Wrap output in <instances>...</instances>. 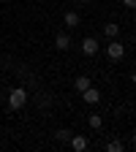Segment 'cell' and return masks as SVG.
<instances>
[{"label": "cell", "instance_id": "cell-14", "mask_svg": "<svg viewBox=\"0 0 136 152\" xmlns=\"http://www.w3.org/2000/svg\"><path fill=\"white\" fill-rule=\"evenodd\" d=\"M133 144H136V130H133Z\"/></svg>", "mask_w": 136, "mask_h": 152}, {"label": "cell", "instance_id": "cell-9", "mask_svg": "<svg viewBox=\"0 0 136 152\" xmlns=\"http://www.w3.org/2000/svg\"><path fill=\"white\" fill-rule=\"evenodd\" d=\"M104 33H106L109 38H117V33H120V25H114V22H109V25L104 27Z\"/></svg>", "mask_w": 136, "mask_h": 152}, {"label": "cell", "instance_id": "cell-3", "mask_svg": "<svg viewBox=\"0 0 136 152\" xmlns=\"http://www.w3.org/2000/svg\"><path fill=\"white\" fill-rule=\"evenodd\" d=\"M82 98H85V103H98L101 101V92L93 90V87H87V90H82Z\"/></svg>", "mask_w": 136, "mask_h": 152}, {"label": "cell", "instance_id": "cell-15", "mask_svg": "<svg viewBox=\"0 0 136 152\" xmlns=\"http://www.w3.org/2000/svg\"><path fill=\"white\" fill-rule=\"evenodd\" d=\"M133 84H136V73H133Z\"/></svg>", "mask_w": 136, "mask_h": 152}, {"label": "cell", "instance_id": "cell-6", "mask_svg": "<svg viewBox=\"0 0 136 152\" xmlns=\"http://www.w3.org/2000/svg\"><path fill=\"white\" fill-rule=\"evenodd\" d=\"M54 46H57V49H68V46H71V38H68L65 33H57V38H54Z\"/></svg>", "mask_w": 136, "mask_h": 152}, {"label": "cell", "instance_id": "cell-5", "mask_svg": "<svg viewBox=\"0 0 136 152\" xmlns=\"http://www.w3.org/2000/svg\"><path fill=\"white\" fill-rule=\"evenodd\" d=\"M71 147L76 152H82V149H87V139L85 136H71Z\"/></svg>", "mask_w": 136, "mask_h": 152}, {"label": "cell", "instance_id": "cell-13", "mask_svg": "<svg viewBox=\"0 0 136 152\" xmlns=\"http://www.w3.org/2000/svg\"><path fill=\"white\" fill-rule=\"evenodd\" d=\"M123 3H125V6H133V0H123Z\"/></svg>", "mask_w": 136, "mask_h": 152}, {"label": "cell", "instance_id": "cell-1", "mask_svg": "<svg viewBox=\"0 0 136 152\" xmlns=\"http://www.w3.org/2000/svg\"><path fill=\"white\" fill-rule=\"evenodd\" d=\"M25 103H27V92H25V90H19V87H16V90L8 92V106H11L14 111H19Z\"/></svg>", "mask_w": 136, "mask_h": 152}, {"label": "cell", "instance_id": "cell-8", "mask_svg": "<svg viewBox=\"0 0 136 152\" xmlns=\"http://www.w3.org/2000/svg\"><path fill=\"white\" fill-rule=\"evenodd\" d=\"M74 87L79 90V92H82V90H87V87H90V79H87V76H76V82H74Z\"/></svg>", "mask_w": 136, "mask_h": 152}, {"label": "cell", "instance_id": "cell-17", "mask_svg": "<svg viewBox=\"0 0 136 152\" xmlns=\"http://www.w3.org/2000/svg\"><path fill=\"white\" fill-rule=\"evenodd\" d=\"M79 3H87V0H79Z\"/></svg>", "mask_w": 136, "mask_h": 152}, {"label": "cell", "instance_id": "cell-16", "mask_svg": "<svg viewBox=\"0 0 136 152\" xmlns=\"http://www.w3.org/2000/svg\"><path fill=\"white\" fill-rule=\"evenodd\" d=\"M131 8H136V0H133V6H131Z\"/></svg>", "mask_w": 136, "mask_h": 152}, {"label": "cell", "instance_id": "cell-4", "mask_svg": "<svg viewBox=\"0 0 136 152\" xmlns=\"http://www.w3.org/2000/svg\"><path fill=\"white\" fill-rule=\"evenodd\" d=\"M82 52L93 57L95 52H98V41H95V38H85V41H82Z\"/></svg>", "mask_w": 136, "mask_h": 152}, {"label": "cell", "instance_id": "cell-12", "mask_svg": "<svg viewBox=\"0 0 136 152\" xmlns=\"http://www.w3.org/2000/svg\"><path fill=\"white\" fill-rule=\"evenodd\" d=\"M65 139H71L68 130H60V133H57V141H65Z\"/></svg>", "mask_w": 136, "mask_h": 152}, {"label": "cell", "instance_id": "cell-7", "mask_svg": "<svg viewBox=\"0 0 136 152\" xmlns=\"http://www.w3.org/2000/svg\"><path fill=\"white\" fill-rule=\"evenodd\" d=\"M63 22H65L68 27H76V25H79V14H76V11H68V14L63 16Z\"/></svg>", "mask_w": 136, "mask_h": 152}, {"label": "cell", "instance_id": "cell-2", "mask_svg": "<svg viewBox=\"0 0 136 152\" xmlns=\"http://www.w3.org/2000/svg\"><path fill=\"white\" fill-rule=\"evenodd\" d=\"M106 54L112 57V60H120V57L125 54V46H123L120 41H114V38H112V44L106 46Z\"/></svg>", "mask_w": 136, "mask_h": 152}, {"label": "cell", "instance_id": "cell-10", "mask_svg": "<svg viewBox=\"0 0 136 152\" xmlns=\"http://www.w3.org/2000/svg\"><path fill=\"white\" fill-rule=\"evenodd\" d=\"M87 122H90V128H95V130H98V128L104 125V120L98 117V114H90V120H87Z\"/></svg>", "mask_w": 136, "mask_h": 152}, {"label": "cell", "instance_id": "cell-11", "mask_svg": "<svg viewBox=\"0 0 136 152\" xmlns=\"http://www.w3.org/2000/svg\"><path fill=\"white\" fill-rule=\"evenodd\" d=\"M106 149H109V152H123L125 147H123L120 141H109V144H106Z\"/></svg>", "mask_w": 136, "mask_h": 152}]
</instances>
